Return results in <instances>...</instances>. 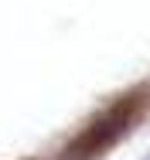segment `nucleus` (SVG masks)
Listing matches in <instances>:
<instances>
[{
	"mask_svg": "<svg viewBox=\"0 0 150 160\" xmlns=\"http://www.w3.org/2000/svg\"><path fill=\"white\" fill-rule=\"evenodd\" d=\"M143 109H147V92H140V89L120 96L116 102H109L65 147V160H99V157H106L123 136L133 129V123L143 116Z\"/></svg>",
	"mask_w": 150,
	"mask_h": 160,
	"instance_id": "1",
	"label": "nucleus"
}]
</instances>
